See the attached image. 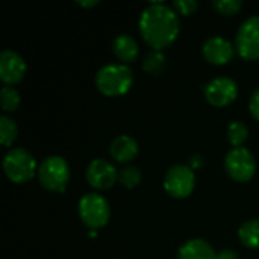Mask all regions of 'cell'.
I'll return each mask as SVG.
<instances>
[{"instance_id": "obj_21", "label": "cell", "mask_w": 259, "mask_h": 259, "mask_svg": "<svg viewBox=\"0 0 259 259\" xmlns=\"http://www.w3.org/2000/svg\"><path fill=\"white\" fill-rule=\"evenodd\" d=\"M143 179V173L135 165H126L118 171V182L126 188H135Z\"/></svg>"}, {"instance_id": "obj_24", "label": "cell", "mask_w": 259, "mask_h": 259, "mask_svg": "<svg viewBox=\"0 0 259 259\" xmlns=\"http://www.w3.org/2000/svg\"><path fill=\"white\" fill-rule=\"evenodd\" d=\"M249 109H250V114L255 120L259 121V88H256L252 96H250V100H249Z\"/></svg>"}, {"instance_id": "obj_27", "label": "cell", "mask_w": 259, "mask_h": 259, "mask_svg": "<svg viewBox=\"0 0 259 259\" xmlns=\"http://www.w3.org/2000/svg\"><path fill=\"white\" fill-rule=\"evenodd\" d=\"M77 3H79L80 6H83V8H91V6H96V5H99V0H88V2L79 0Z\"/></svg>"}, {"instance_id": "obj_14", "label": "cell", "mask_w": 259, "mask_h": 259, "mask_svg": "<svg viewBox=\"0 0 259 259\" xmlns=\"http://www.w3.org/2000/svg\"><path fill=\"white\" fill-rule=\"evenodd\" d=\"M112 52L121 61V64H131L138 58L140 47L137 39L129 33H120L112 41Z\"/></svg>"}, {"instance_id": "obj_22", "label": "cell", "mask_w": 259, "mask_h": 259, "mask_svg": "<svg viewBox=\"0 0 259 259\" xmlns=\"http://www.w3.org/2000/svg\"><path fill=\"white\" fill-rule=\"evenodd\" d=\"M212 8L222 15H235L243 8V2L241 0H214Z\"/></svg>"}, {"instance_id": "obj_16", "label": "cell", "mask_w": 259, "mask_h": 259, "mask_svg": "<svg viewBox=\"0 0 259 259\" xmlns=\"http://www.w3.org/2000/svg\"><path fill=\"white\" fill-rule=\"evenodd\" d=\"M240 241L249 249H259V220H249L238 229Z\"/></svg>"}, {"instance_id": "obj_19", "label": "cell", "mask_w": 259, "mask_h": 259, "mask_svg": "<svg viewBox=\"0 0 259 259\" xmlns=\"http://www.w3.org/2000/svg\"><path fill=\"white\" fill-rule=\"evenodd\" d=\"M247 138H249V127L246 126V123L237 120L228 126V141L231 143V146H234V149L243 147Z\"/></svg>"}, {"instance_id": "obj_2", "label": "cell", "mask_w": 259, "mask_h": 259, "mask_svg": "<svg viewBox=\"0 0 259 259\" xmlns=\"http://www.w3.org/2000/svg\"><path fill=\"white\" fill-rule=\"evenodd\" d=\"M132 83L134 73L132 68L126 64H106L96 74L97 90L108 97L126 94Z\"/></svg>"}, {"instance_id": "obj_17", "label": "cell", "mask_w": 259, "mask_h": 259, "mask_svg": "<svg viewBox=\"0 0 259 259\" xmlns=\"http://www.w3.org/2000/svg\"><path fill=\"white\" fill-rule=\"evenodd\" d=\"M167 64V58L162 52L158 50H152L146 55L144 61H143V70L149 74H161L165 68Z\"/></svg>"}, {"instance_id": "obj_18", "label": "cell", "mask_w": 259, "mask_h": 259, "mask_svg": "<svg viewBox=\"0 0 259 259\" xmlns=\"http://www.w3.org/2000/svg\"><path fill=\"white\" fill-rule=\"evenodd\" d=\"M18 137V126L17 123L8 117V115H2L0 117V140L2 144L5 147H11L14 144V141Z\"/></svg>"}, {"instance_id": "obj_20", "label": "cell", "mask_w": 259, "mask_h": 259, "mask_svg": "<svg viewBox=\"0 0 259 259\" xmlns=\"http://www.w3.org/2000/svg\"><path fill=\"white\" fill-rule=\"evenodd\" d=\"M0 102L5 112H14L20 106V93L14 87L5 85L0 91Z\"/></svg>"}, {"instance_id": "obj_12", "label": "cell", "mask_w": 259, "mask_h": 259, "mask_svg": "<svg viewBox=\"0 0 259 259\" xmlns=\"http://www.w3.org/2000/svg\"><path fill=\"white\" fill-rule=\"evenodd\" d=\"M202 53L205 59L212 65L228 64L235 53L234 44L225 36H211L202 46Z\"/></svg>"}, {"instance_id": "obj_4", "label": "cell", "mask_w": 259, "mask_h": 259, "mask_svg": "<svg viewBox=\"0 0 259 259\" xmlns=\"http://www.w3.org/2000/svg\"><path fill=\"white\" fill-rule=\"evenodd\" d=\"M38 181L49 191L64 193L70 181L68 162L58 155L44 158L38 165Z\"/></svg>"}, {"instance_id": "obj_3", "label": "cell", "mask_w": 259, "mask_h": 259, "mask_svg": "<svg viewBox=\"0 0 259 259\" xmlns=\"http://www.w3.org/2000/svg\"><path fill=\"white\" fill-rule=\"evenodd\" d=\"M3 171L14 184H26L38 175L33 155L23 147H14L5 155Z\"/></svg>"}, {"instance_id": "obj_23", "label": "cell", "mask_w": 259, "mask_h": 259, "mask_svg": "<svg viewBox=\"0 0 259 259\" xmlns=\"http://www.w3.org/2000/svg\"><path fill=\"white\" fill-rule=\"evenodd\" d=\"M199 3L196 0H175L173 2V9L179 14V15H191L193 12H196Z\"/></svg>"}, {"instance_id": "obj_15", "label": "cell", "mask_w": 259, "mask_h": 259, "mask_svg": "<svg viewBox=\"0 0 259 259\" xmlns=\"http://www.w3.org/2000/svg\"><path fill=\"white\" fill-rule=\"evenodd\" d=\"M217 252L214 247L202 238L188 240L184 246H181L178 252V259H215Z\"/></svg>"}, {"instance_id": "obj_25", "label": "cell", "mask_w": 259, "mask_h": 259, "mask_svg": "<svg viewBox=\"0 0 259 259\" xmlns=\"http://www.w3.org/2000/svg\"><path fill=\"white\" fill-rule=\"evenodd\" d=\"M215 259H240V255L235 250L225 249V250H222V252L217 253V258Z\"/></svg>"}, {"instance_id": "obj_9", "label": "cell", "mask_w": 259, "mask_h": 259, "mask_svg": "<svg viewBox=\"0 0 259 259\" xmlns=\"http://www.w3.org/2000/svg\"><path fill=\"white\" fill-rule=\"evenodd\" d=\"M238 96V85L234 79L222 76L205 85V97L212 106H228L235 102Z\"/></svg>"}, {"instance_id": "obj_26", "label": "cell", "mask_w": 259, "mask_h": 259, "mask_svg": "<svg viewBox=\"0 0 259 259\" xmlns=\"http://www.w3.org/2000/svg\"><path fill=\"white\" fill-rule=\"evenodd\" d=\"M202 165H203V158H202L200 155L191 156V159H190V167H191L193 170H199Z\"/></svg>"}, {"instance_id": "obj_6", "label": "cell", "mask_w": 259, "mask_h": 259, "mask_svg": "<svg viewBox=\"0 0 259 259\" xmlns=\"http://www.w3.org/2000/svg\"><path fill=\"white\" fill-rule=\"evenodd\" d=\"M196 187V175L190 165L176 164L170 167L164 178L165 191L175 199L188 197Z\"/></svg>"}, {"instance_id": "obj_13", "label": "cell", "mask_w": 259, "mask_h": 259, "mask_svg": "<svg viewBox=\"0 0 259 259\" xmlns=\"http://www.w3.org/2000/svg\"><path fill=\"white\" fill-rule=\"evenodd\" d=\"M109 155L114 161L120 164H127L134 161L138 155V143L129 135H120L114 138L109 146Z\"/></svg>"}, {"instance_id": "obj_10", "label": "cell", "mask_w": 259, "mask_h": 259, "mask_svg": "<svg viewBox=\"0 0 259 259\" xmlns=\"http://www.w3.org/2000/svg\"><path fill=\"white\" fill-rule=\"evenodd\" d=\"M85 178L93 188L99 191H105L109 190L118 181V171L114 167V164H111L109 161L97 158L93 159L87 167Z\"/></svg>"}, {"instance_id": "obj_11", "label": "cell", "mask_w": 259, "mask_h": 259, "mask_svg": "<svg viewBox=\"0 0 259 259\" xmlns=\"http://www.w3.org/2000/svg\"><path fill=\"white\" fill-rule=\"evenodd\" d=\"M24 59L14 50H3L0 53V79L5 85L12 87L23 80L26 74Z\"/></svg>"}, {"instance_id": "obj_1", "label": "cell", "mask_w": 259, "mask_h": 259, "mask_svg": "<svg viewBox=\"0 0 259 259\" xmlns=\"http://www.w3.org/2000/svg\"><path fill=\"white\" fill-rule=\"evenodd\" d=\"M138 27L143 39L153 50L162 52L179 35V14L162 2H153L141 12Z\"/></svg>"}, {"instance_id": "obj_8", "label": "cell", "mask_w": 259, "mask_h": 259, "mask_svg": "<svg viewBox=\"0 0 259 259\" xmlns=\"http://www.w3.org/2000/svg\"><path fill=\"white\" fill-rule=\"evenodd\" d=\"M235 50L246 61L259 59V15L249 17L238 29Z\"/></svg>"}, {"instance_id": "obj_5", "label": "cell", "mask_w": 259, "mask_h": 259, "mask_svg": "<svg viewBox=\"0 0 259 259\" xmlns=\"http://www.w3.org/2000/svg\"><path fill=\"white\" fill-rule=\"evenodd\" d=\"M77 212L82 223L87 225L91 231L106 226L111 217V208L108 200L97 193H87L79 200Z\"/></svg>"}, {"instance_id": "obj_7", "label": "cell", "mask_w": 259, "mask_h": 259, "mask_svg": "<svg viewBox=\"0 0 259 259\" xmlns=\"http://www.w3.org/2000/svg\"><path fill=\"white\" fill-rule=\"evenodd\" d=\"M226 173L235 182H249L256 171V161L246 147H237L228 152L225 158Z\"/></svg>"}]
</instances>
